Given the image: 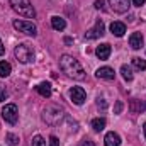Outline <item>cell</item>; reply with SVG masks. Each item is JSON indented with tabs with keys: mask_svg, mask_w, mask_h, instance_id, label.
<instances>
[{
	"mask_svg": "<svg viewBox=\"0 0 146 146\" xmlns=\"http://www.w3.org/2000/svg\"><path fill=\"white\" fill-rule=\"evenodd\" d=\"M121 73H122V78H124L126 82H131V80L134 78L131 66H127V65H122V66H121Z\"/></svg>",
	"mask_w": 146,
	"mask_h": 146,
	"instance_id": "cell-18",
	"label": "cell"
},
{
	"mask_svg": "<svg viewBox=\"0 0 146 146\" xmlns=\"http://www.w3.org/2000/svg\"><path fill=\"white\" fill-rule=\"evenodd\" d=\"M95 75H97V78H104V80H114V76H115V73H114V70H112L110 66H102V68H99Z\"/></svg>",
	"mask_w": 146,
	"mask_h": 146,
	"instance_id": "cell-13",
	"label": "cell"
},
{
	"mask_svg": "<svg viewBox=\"0 0 146 146\" xmlns=\"http://www.w3.org/2000/svg\"><path fill=\"white\" fill-rule=\"evenodd\" d=\"M41 117H42V121L48 126H58L65 119V110L61 109L60 106H56V104H49V106H46L42 109Z\"/></svg>",
	"mask_w": 146,
	"mask_h": 146,
	"instance_id": "cell-2",
	"label": "cell"
},
{
	"mask_svg": "<svg viewBox=\"0 0 146 146\" xmlns=\"http://www.w3.org/2000/svg\"><path fill=\"white\" fill-rule=\"evenodd\" d=\"M49 146H60V139L56 136H51L49 138Z\"/></svg>",
	"mask_w": 146,
	"mask_h": 146,
	"instance_id": "cell-27",
	"label": "cell"
},
{
	"mask_svg": "<svg viewBox=\"0 0 146 146\" xmlns=\"http://www.w3.org/2000/svg\"><path fill=\"white\" fill-rule=\"evenodd\" d=\"M12 73V66H10V63H7V61H0V76H9Z\"/></svg>",
	"mask_w": 146,
	"mask_h": 146,
	"instance_id": "cell-19",
	"label": "cell"
},
{
	"mask_svg": "<svg viewBox=\"0 0 146 146\" xmlns=\"http://www.w3.org/2000/svg\"><path fill=\"white\" fill-rule=\"evenodd\" d=\"M14 27L19 33H24L27 36H36L37 34V27L29 21H14Z\"/></svg>",
	"mask_w": 146,
	"mask_h": 146,
	"instance_id": "cell-6",
	"label": "cell"
},
{
	"mask_svg": "<svg viewBox=\"0 0 146 146\" xmlns=\"http://www.w3.org/2000/svg\"><path fill=\"white\" fill-rule=\"evenodd\" d=\"M143 131H145V138H146V122L143 124Z\"/></svg>",
	"mask_w": 146,
	"mask_h": 146,
	"instance_id": "cell-32",
	"label": "cell"
},
{
	"mask_svg": "<svg viewBox=\"0 0 146 146\" xmlns=\"http://www.w3.org/2000/svg\"><path fill=\"white\" fill-rule=\"evenodd\" d=\"M129 46L133 49H141V46H143V34L141 33H133L129 36Z\"/></svg>",
	"mask_w": 146,
	"mask_h": 146,
	"instance_id": "cell-12",
	"label": "cell"
},
{
	"mask_svg": "<svg viewBox=\"0 0 146 146\" xmlns=\"http://www.w3.org/2000/svg\"><path fill=\"white\" fill-rule=\"evenodd\" d=\"M97 107L102 109V110H106L107 109V102H106L104 99H97Z\"/></svg>",
	"mask_w": 146,
	"mask_h": 146,
	"instance_id": "cell-26",
	"label": "cell"
},
{
	"mask_svg": "<svg viewBox=\"0 0 146 146\" xmlns=\"http://www.w3.org/2000/svg\"><path fill=\"white\" fill-rule=\"evenodd\" d=\"M104 145L106 146H119L121 145V136L117 133L110 131V133L106 134V138H104Z\"/></svg>",
	"mask_w": 146,
	"mask_h": 146,
	"instance_id": "cell-11",
	"label": "cell"
},
{
	"mask_svg": "<svg viewBox=\"0 0 146 146\" xmlns=\"http://www.w3.org/2000/svg\"><path fill=\"white\" fill-rule=\"evenodd\" d=\"M33 146H46V141H44V138L42 136H34L33 138Z\"/></svg>",
	"mask_w": 146,
	"mask_h": 146,
	"instance_id": "cell-23",
	"label": "cell"
},
{
	"mask_svg": "<svg viewBox=\"0 0 146 146\" xmlns=\"http://www.w3.org/2000/svg\"><path fill=\"white\" fill-rule=\"evenodd\" d=\"M5 53V48H3V44H2V39H0V56Z\"/></svg>",
	"mask_w": 146,
	"mask_h": 146,
	"instance_id": "cell-31",
	"label": "cell"
},
{
	"mask_svg": "<svg viewBox=\"0 0 146 146\" xmlns=\"http://www.w3.org/2000/svg\"><path fill=\"white\" fill-rule=\"evenodd\" d=\"M36 90H37V94L42 95L44 99H49L51 97V83L49 82H41L36 87Z\"/></svg>",
	"mask_w": 146,
	"mask_h": 146,
	"instance_id": "cell-14",
	"label": "cell"
},
{
	"mask_svg": "<svg viewBox=\"0 0 146 146\" xmlns=\"http://www.w3.org/2000/svg\"><path fill=\"white\" fill-rule=\"evenodd\" d=\"M82 146H95V143H94V141H90V139H85Z\"/></svg>",
	"mask_w": 146,
	"mask_h": 146,
	"instance_id": "cell-30",
	"label": "cell"
},
{
	"mask_svg": "<svg viewBox=\"0 0 146 146\" xmlns=\"http://www.w3.org/2000/svg\"><path fill=\"white\" fill-rule=\"evenodd\" d=\"M92 127H94V131L100 133V131L106 127V119H104V117H97V119H94V121H92Z\"/></svg>",
	"mask_w": 146,
	"mask_h": 146,
	"instance_id": "cell-17",
	"label": "cell"
},
{
	"mask_svg": "<svg viewBox=\"0 0 146 146\" xmlns=\"http://www.w3.org/2000/svg\"><path fill=\"white\" fill-rule=\"evenodd\" d=\"M9 2H10L12 9H14L19 15H24V17H27V19H33V17L36 15V10H34L31 0H9Z\"/></svg>",
	"mask_w": 146,
	"mask_h": 146,
	"instance_id": "cell-3",
	"label": "cell"
},
{
	"mask_svg": "<svg viewBox=\"0 0 146 146\" xmlns=\"http://www.w3.org/2000/svg\"><path fill=\"white\" fill-rule=\"evenodd\" d=\"M7 97H9V92H7V88H5V87H0V102L7 100Z\"/></svg>",
	"mask_w": 146,
	"mask_h": 146,
	"instance_id": "cell-24",
	"label": "cell"
},
{
	"mask_svg": "<svg viewBox=\"0 0 146 146\" xmlns=\"http://www.w3.org/2000/svg\"><path fill=\"white\" fill-rule=\"evenodd\" d=\"M5 139H7L9 146H19V136L14 134V133H9V134L5 136Z\"/></svg>",
	"mask_w": 146,
	"mask_h": 146,
	"instance_id": "cell-22",
	"label": "cell"
},
{
	"mask_svg": "<svg viewBox=\"0 0 146 146\" xmlns=\"http://www.w3.org/2000/svg\"><path fill=\"white\" fill-rule=\"evenodd\" d=\"M70 99H72L73 104L82 106L85 102V99H87V94H85V90L82 87H73L72 90H70Z\"/></svg>",
	"mask_w": 146,
	"mask_h": 146,
	"instance_id": "cell-7",
	"label": "cell"
},
{
	"mask_svg": "<svg viewBox=\"0 0 146 146\" xmlns=\"http://www.w3.org/2000/svg\"><path fill=\"white\" fill-rule=\"evenodd\" d=\"M51 26H53V29H54V31H63V29L66 27V21H65L63 17L54 15V17L51 19Z\"/></svg>",
	"mask_w": 146,
	"mask_h": 146,
	"instance_id": "cell-16",
	"label": "cell"
},
{
	"mask_svg": "<svg viewBox=\"0 0 146 146\" xmlns=\"http://www.w3.org/2000/svg\"><path fill=\"white\" fill-rule=\"evenodd\" d=\"M106 34V26H104V21H97L95 22V27L94 29H90V31H87V34H85V39H95V37H100Z\"/></svg>",
	"mask_w": 146,
	"mask_h": 146,
	"instance_id": "cell-8",
	"label": "cell"
},
{
	"mask_svg": "<svg viewBox=\"0 0 146 146\" xmlns=\"http://www.w3.org/2000/svg\"><path fill=\"white\" fill-rule=\"evenodd\" d=\"M95 9H100V10H102V9H104V0H97V2H95Z\"/></svg>",
	"mask_w": 146,
	"mask_h": 146,
	"instance_id": "cell-29",
	"label": "cell"
},
{
	"mask_svg": "<svg viewBox=\"0 0 146 146\" xmlns=\"http://www.w3.org/2000/svg\"><path fill=\"white\" fill-rule=\"evenodd\" d=\"M133 2V5H136V7H141V5H145L146 0H131Z\"/></svg>",
	"mask_w": 146,
	"mask_h": 146,
	"instance_id": "cell-28",
	"label": "cell"
},
{
	"mask_svg": "<svg viewBox=\"0 0 146 146\" xmlns=\"http://www.w3.org/2000/svg\"><path fill=\"white\" fill-rule=\"evenodd\" d=\"M109 5H110V9H112L114 12H117V14H124V12L129 10V7H131V0H109Z\"/></svg>",
	"mask_w": 146,
	"mask_h": 146,
	"instance_id": "cell-9",
	"label": "cell"
},
{
	"mask_svg": "<svg viewBox=\"0 0 146 146\" xmlns=\"http://www.w3.org/2000/svg\"><path fill=\"white\" fill-rule=\"evenodd\" d=\"M110 44L109 42H102L100 46H97V49H95V54L100 58V60H107L110 56Z\"/></svg>",
	"mask_w": 146,
	"mask_h": 146,
	"instance_id": "cell-10",
	"label": "cell"
},
{
	"mask_svg": "<svg viewBox=\"0 0 146 146\" xmlns=\"http://www.w3.org/2000/svg\"><path fill=\"white\" fill-rule=\"evenodd\" d=\"M2 117H3L5 122H9V124H15L17 119H19L17 106H15V104H7V106L2 109Z\"/></svg>",
	"mask_w": 146,
	"mask_h": 146,
	"instance_id": "cell-5",
	"label": "cell"
},
{
	"mask_svg": "<svg viewBox=\"0 0 146 146\" xmlns=\"http://www.w3.org/2000/svg\"><path fill=\"white\" fill-rule=\"evenodd\" d=\"M129 109L133 110V112H141V110L146 109V104L139 102V100H131V104H129Z\"/></svg>",
	"mask_w": 146,
	"mask_h": 146,
	"instance_id": "cell-20",
	"label": "cell"
},
{
	"mask_svg": "<svg viewBox=\"0 0 146 146\" xmlns=\"http://www.w3.org/2000/svg\"><path fill=\"white\" fill-rule=\"evenodd\" d=\"M122 107H124V104H122L121 100H117V102H115V107H114V114H121V112H122Z\"/></svg>",
	"mask_w": 146,
	"mask_h": 146,
	"instance_id": "cell-25",
	"label": "cell"
},
{
	"mask_svg": "<svg viewBox=\"0 0 146 146\" xmlns=\"http://www.w3.org/2000/svg\"><path fill=\"white\" fill-rule=\"evenodd\" d=\"M133 66L136 68V70H146V60L143 58H133Z\"/></svg>",
	"mask_w": 146,
	"mask_h": 146,
	"instance_id": "cell-21",
	"label": "cell"
},
{
	"mask_svg": "<svg viewBox=\"0 0 146 146\" xmlns=\"http://www.w3.org/2000/svg\"><path fill=\"white\" fill-rule=\"evenodd\" d=\"M14 54H15L17 61H21L22 65H27V63H31V61L34 60V49H33L29 44H26V42H22V44L15 46Z\"/></svg>",
	"mask_w": 146,
	"mask_h": 146,
	"instance_id": "cell-4",
	"label": "cell"
},
{
	"mask_svg": "<svg viewBox=\"0 0 146 146\" xmlns=\"http://www.w3.org/2000/svg\"><path fill=\"white\" fill-rule=\"evenodd\" d=\"M60 66L73 80H85V70L76 58H73L70 54H63L60 58Z\"/></svg>",
	"mask_w": 146,
	"mask_h": 146,
	"instance_id": "cell-1",
	"label": "cell"
},
{
	"mask_svg": "<svg viewBox=\"0 0 146 146\" xmlns=\"http://www.w3.org/2000/svg\"><path fill=\"white\" fill-rule=\"evenodd\" d=\"M110 33L117 37H122L126 34V26H124L122 22H117V21H115V22L110 24Z\"/></svg>",
	"mask_w": 146,
	"mask_h": 146,
	"instance_id": "cell-15",
	"label": "cell"
}]
</instances>
